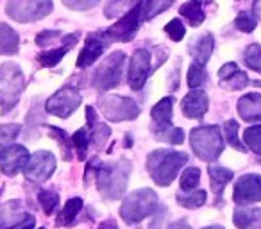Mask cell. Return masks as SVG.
Returning <instances> with one entry per match:
<instances>
[{"mask_svg":"<svg viewBox=\"0 0 261 229\" xmlns=\"http://www.w3.org/2000/svg\"><path fill=\"white\" fill-rule=\"evenodd\" d=\"M130 168L133 165L127 160H116L100 165L97 170V188L104 199L118 200L125 193Z\"/></svg>","mask_w":261,"mask_h":229,"instance_id":"1","label":"cell"},{"mask_svg":"<svg viewBox=\"0 0 261 229\" xmlns=\"http://www.w3.org/2000/svg\"><path fill=\"white\" fill-rule=\"evenodd\" d=\"M186 163H188V156L185 152L158 149L147 158V170L158 186H168L177 177V174Z\"/></svg>","mask_w":261,"mask_h":229,"instance_id":"2","label":"cell"},{"mask_svg":"<svg viewBox=\"0 0 261 229\" xmlns=\"http://www.w3.org/2000/svg\"><path fill=\"white\" fill-rule=\"evenodd\" d=\"M156 211H158V195L150 188H140L135 190V192H130L123 199L122 208H120L122 220L129 225L138 224L143 218L154 215Z\"/></svg>","mask_w":261,"mask_h":229,"instance_id":"3","label":"cell"},{"mask_svg":"<svg viewBox=\"0 0 261 229\" xmlns=\"http://www.w3.org/2000/svg\"><path fill=\"white\" fill-rule=\"evenodd\" d=\"M25 90V77L16 63H4L0 66V109L9 113Z\"/></svg>","mask_w":261,"mask_h":229,"instance_id":"4","label":"cell"},{"mask_svg":"<svg viewBox=\"0 0 261 229\" xmlns=\"http://www.w3.org/2000/svg\"><path fill=\"white\" fill-rule=\"evenodd\" d=\"M190 143L193 152L202 161L213 163L224 152V138L218 125H202L195 128L190 133Z\"/></svg>","mask_w":261,"mask_h":229,"instance_id":"5","label":"cell"},{"mask_svg":"<svg viewBox=\"0 0 261 229\" xmlns=\"http://www.w3.org/2000/svg\"><path fill=\"white\" fill-rule=\"evenodd\" d=\"M125 54L122 50H115L104 58V61L98 65V68L93 73V86L98 91H108L111 88L118 86V83L122 81L123 75V68H125Z\"/></svg>","mask_w":261,"mask_h":229,"instance_id":"6","label":"cell"},{"mask_svg":"<svg viewBox=\"0 0 261 229\" xmlns=\"http://www.w3.org/2000/svg\"><path fill=\"white\" fill-rule=\"evenodd\" d=\"M6 13L15 22H36L52 13V0H8Z\"/></svg>","mask_w":261,"mask_h":229,"instance_id":"7","label":"cell"},{"mask_svg":"<svg viewBox=\"0 0 261 229\" xmlns=\"http://www.w3.org/2000/svg\"><path fill=\"white\" fill-rule=\"evenodd\" d=\"M100 111L111 122L135 120L140 115V106L136 104V100L129 97L109 95V97H104L100 100Z\"/></svg>","mask_w":261,"mask_h":229,"instance_id":"8","label":"cell"},{"mask_svg":"<svg viewBox=\"0 0 261 229\" xmlns=\"http://www.w3.org/2000/svg\"><path fill=\"white\" fill-rule=\"evenodd\" d=\"M81 100H83V98H81L79 90L68 84V86L56 91V93L45 102V111H47L48 115H54V117L68 118L81 106Z\"/></svg>","mask_w":261,"mask_h":229,"instance_id":"9","label":"cell"},{"mask_svg":"<svg viewBox=\"0 0 261 229\" xmlns=\"http://www.w3.org/2000/svg\"><path fill=\"white\" fill-rule=\"evenodd\" d=\"M142 22V2H140V4H136L130 11H127L115 26L109 27L104 33L109 38V41H130L136 36Z\"/></svg>","mask_w":261,"mask_h":229,"instance_id":"10","label":"cell"},{"mask_svg":"<svg viewBox=\"0 0 261 229\" xmlns=\"http://www.w3.org/2000/svg\"><path fill=\"white\" fill-rule=\"evenodd\" d=\"M152 70V56L147 48H138L129 59V70H127V83L130 90H142L147 83V77Z\"/></svg>","mask_w":261,"mask_h":229,"instance_id":"11","label":"cell"},{"mask_svg":"<svg viewBox=\"0 0 261 229\" xmlns=\"http://www.w3.org/2000/svg\"><path fill=\"white\" fill-rule=\"evenodd\" d=\"M56 165L58 163H56L54 154L48 150H38L29 158L25 168H23V174L31 183H43L54 174Z\"/></svg>","mask_w":261,"mask_h":229,"instance_id":"12","label":"cell"},{"mask_svg":"<svg viewBox=\"0 0 261 229\" xmlns=\"http://www.w3.org/2000/svg\"><path fill=\"white\" fill-rule=\"evenodd\" d=\"M25 225H34V217L27 213L22 200L0 204V229H20Z\"/></svg>","mask_w":261,"mask_h":229,"instance_id":"13","label":"cell"},{"mask_svg":"<svg viewBox=\"0 0 261 229\" xmlns=\"http://www.w3.org/2000/svg\"><path fill=\"white\" fill-rule=\"evenodd\" d=\"M232 199L238 206H249V204L261 200V175L257 174H243L234 183Z\"/></svg>","mask_w":261,"mask_h":229,"instance_id":"14","label":"cell"},{"mask_svg":"<svg viewBox=\"0 0 261 229\" xmlns=\"http://www.w3.org/2000/svg\"><path fill=\"white\" fill-rule=\"evenodd\" d=\"M108 45H109V38L106 36L104 31L88 34L86 41H84V48L81 50L79 58H77V66H79V68H88V66H91L102 54H104Z\"/></svg>","mask_w":261,"mask_h":229,"instance_id":"15","label":"cell"},{"mask_svg":"<svg viewBox=\"0 0 261 229\" xmlns=\"http://www.w3.org/2000/svg\"><path fill=\"white\" fill-rule=\"evenodd\" d=\"M29 152L23 145H11L0 154V170L6 175H16L29 161Z\"/></svg>","mask_w":261,"mask_h":229,"instance_id":"16","label":"cell"},{"mask_svg":"<svg viewBox=\"0 0 261 229\" xmlns=\"http://www.w3.org/2000/svg\"><path fill=\"white\" fill-rule=\"evenodd\" d=\"M207 108H210V98H207L206 91L199 90V88L190 91L181 102L182 113L188 118H202L206 115Z\"/></svg>","mask_w":261,"mask_h":229,"instance_id":"17","label":"cell"},{"mask_svg":"<svg viewBox=\"0 0 261 229\" xmlns=\"http://www.w3.org/2000/svg\"><path fill=\"white\" fill-rule=\"evenodd\" d=\"M218 79H220V86L225 90H243L247 84L250 83L249 75L238 68L236 63H225L220 70H218Z\"/></svg>","mask_w":261,"mask_h":229,"instance_id":"18","label":"cell"},{"mask_svg":"<svg viewBox=\"0 0 261 229\" xmlns=\"http://www.w3.org/2000/svg\"><path fill=\"white\" fill-rule=\"evenodd\" d=\"M172 109H174V98L165 97L152 108V122H154V135L167 131L172 128Z\"/></svg>","mask_w":261,"mask_h":229,"instance_id":"19","label":"cell"},{"mask_svg":"<svg viewBox=\"0 0 261 229\" xmlns=\"http://www.w3.org/2000/svg\"><path fill=\"white\" fill-rule=\"evenodd\" d=\"M238 115L245 122H261V95L247 93L238 100Z\"/></svg>","mask_w":261,"mask_h":229,"instance_id":"20","label":"cell"},{"mask_svg":"<svg viewBox=\"0 0 261 229\" xmlns=\"http://www.w3.org/2000/svg\"><path fill=\"white\" fill-rule=\"evenodd\" d=\"M215 48V38L211 33H206L202 36H199L197 40H193L188 47V52L192 54L193 61L199 63V65H206L210 61L211 54H213Z\"/></svg>","mask_w":261,"mask_h":229,"instance_id":"21","label":"cell"},{"mask_svg":"<svg viewBox=\"0 0 261 229\" xmlns=\"http://www.w3.org/2000/svg\"><path fill=\"white\" fill-rule=\"evenodd\" d=\"M75 43H77V36H75V34L63 36V45H61V47L52 48V50H47V52H41V54L38 56V63H40L41 66H47V68H50V66H56L63 58H65L66 52L72 50V48L75 47Z\"/></svg>","mask_w":261,"mask_h":229,"instance_id":"22","label":"cell"},{"mask_svg":"<svg viewBox=\"0 0 261 229\" xmlns=\"http://www.w3.org/2000/svg\"><path fill=\"white\" fill-rule=\"evenodd\" d=\"M20 48V38L13 27L0 23V56H13Z\"/></svg>","mask_w":261,"mask_h":229,"instance_id":"23","label":"cell"},{"mask_svg":"<svg viewBox=\"0 0 261 229\" xmlns=\"http://www.w3.org/2000/svg\"><path fill=\"white\" fill-rule=\"evenodd\" d=\"M207 172H210L211 190H213L215 195H222V193H224L225 185L234 177V172H231L229 168L218 167V165H211Z\"/></svg>","mask_w":261,"mask_h":229,"instance_id":"24","label":"cell"},{"mask_svg":"<svg viewBox=\"0 0 261 229\" xmlns=\"http://www.w3.org/2000/svg\"><path fill=\"white\" fill-rule=\"evenodd\" d=\"M81 210H83V199H79V197L70 199L68 202L65 204V208L61 210V213L58 215V218H56V225H58V227L70 225L77 218Z\"/></svg>","mask_w":261,"mask_h":229,"instance_id":"25","label":"cell"},{"mask_svg":"<svg viewBox=\"0 0 261 229\" xmlns=\"http://www.w3.org/2000/svg\"><path fill=\"white\" fill-rule=\"evenodd\" d=\"M179 13H181V16H185L188 20V23L192 27H199L204 22V18H206V13H204L202 6H200V0H190V2L182 4Z\"/></svg>","mask_w":261,"mask_h":229,"instance_id":"26","label":"cell"},{"mask_svg":"<svg viewBox=\"0 0 261 229\" xmlns=\"http://www.w3.org/2000/svg\"><path fill=\"white\" fill-rule=\"evenodd\" d=\"M140 2L142 0H108L104 6V16L111 20L120 15H125L127 11H130Z\"/></svg>","mask_w":261,"mask_h":229,"instance_id":"27","label":"cell"},{"mask_svg":"<svg viewBox=\"0 0 261 229\" xmlns=\"http://www.w3.org/2000/svg\"><path fill=\"white\" fill-rule=\"evenodd\" d=\"M207 193L204 190H190V192H179L177 193V202L179 206L188 208V210H195L206 204Z\"/></svg>","mask_w":261,"mask_h":229,"instance_id":"28","label":"cell"},{"mask_svg":"<svg viewBox=\"0 0 261 229\" xmlns=\"http://www.w3.org/2000/svg\"><path fill=\"white\" fill-rule=\"evenodd\" d=\"M175 0H145L142 2V20H152L154 16L167 11Z\"/></svg>","mask_w":261,"mask_h":229,"instance_id":"29","label":"cell"},{"mask_svg":"<svg viewBox=\"0 0 261 229\" xmlns=\"http://www.w3.org/2000/svg\"><path fill=\"white\" fill-rule=\"evenodd\" d=\"M45 120V115L41 113V108L38 106V102H34L33 108H31L29 115H27V131H25V138L27 140H33L38 136V129L41 128Z\"/></svg>","mask_w":261,"mask_h":229,"instance_id":"30","label":"cell"},{"mask_svg":"<svg viewBox=\"0 0 261 229\" xmlns=\"http://www.w3.org/2000/svg\"><path fill=\"white\" fill-rule=\"evenodd\" d=\"M48 135L56 140V143H59V149H61L63 160L70 161L72 160V138L63 131L61 128H48Z\"/></svg>","mask_w":261,"mask_h":229,"instance_id":"31","label":"cell"},{"mask_svg":"<svg viewBox=\"0 0 261 229\" xmlns=\"http://www.w3.org/2000/svg\"><path fill=\"white\" fill-rule=\"evenodd\" d=\"M243 63H245L250 70L261 73V45L259 43H250L249 47L243 50Z\"/></svg>","mask_w":261,"mask_h":229,"instance_id":"32","label":"cell"},{"mask_svg":"<svg viewBox=\"0 0 261 229\" xmlns=\"http://www.w3.org/2000/svg\"><path fill=\"white\" fill-rule=\"evenodd\" d=\"M109 136H111V129H109L106 124H100V122H95V124L91 125L90 142H91V145H93L97 150H100L102 147L106 145V142H108Z\"/></svg>","mask_w":261,"mask_h":229,"instance_id":"33","label":"cell"},{"mask_svg":"<svg viewBox=\"0 0 261 229\" xmlns=\"http://www.w3.org/2000/svg\"><path fill=\"white\" fill-rule=\"evenodd\" d=\"M243 143L254 154L261 156V125H252L243 133Z\"/></svg>","mask_w":261,"mask_h":229,"instance_id":"34","label":"cell"},{"mask_svg":"<svg viewBox=\"0 0 261 229\" xmlns=\"http://www.w3.org/2000/svg\"><path fill=\"white\" fill-rule=\"evenodd\" d=\"M224 135H225V142L232 147V149L240 150V152H245L247 147L240 142L238 138V122L236 120H227L224 124Z\"/></svg>","mask_w":261,"mask_h":229,"instance_id":"35","label":"cell"},{"mask_svg":"<svg viewBox=\"0 0 261 229\" xmlns=\"http://www.w3.org/2000/svg\"><path fill=\"white\" fill-rule=\"evenodd\" d=\"M18 135H20V125L18 124L0 125V154L4 152L8 147L13 145V142H15Z\"/></svg>","mask_w":261,"mask_h":229,"instance_id":"36","label":"cell"},{"mask_svg":"<svg viewBox=\"0 0 261 229\" xmlns=\"http://www.w3.org/2000/svg\"><path fill=\"white\" fill-rule=\"evenodd\" d=\"M38 200H40V206L45 211V215H52L59 204V193L54 190H41L38 193Z\"/></svg>","mask_w":261,"mask_h":229,"instance_id":"37","label":"cell"},{"mask_svg":"<svg viewBox=\"0 0 261 229\" xmlns=\"http://www.w3.org/2000/svg\"><path fill=\"white\" fill-rule=\"evenodd\" d=\"M186 81H188V86L193 88V90H197L199 86H202V84L207 81V73H206V70H204V66L199 65V63L190 65Z\"/></svg>","mask_w":261,"mask_h":229,"instance_id":"38","label":"cell"},{"mask_svg":"<svg viewBox=\"0 0 261 229\" xmlns=\"http://www.w3.org/2000/svg\"><path fill=\"white\" fill-rule=\"evenodd\" d=\"M88 143H90V136H88L86 129H79L72 135V145L77 150V158L79 160H86L88 154Z\"/></svg>","mask_w":261,"mask_h":229,"instance_id":"39","label":"cell"},{"mask_svg":"<svg viewBox=\"0 0 261 229\" xmlns=\"http://www.w3.org/2000/svg\"><path fill=\"white\" fill-rule=\"evenodd\" d=\"M200 181V170L195 167H190L182 172L181 175V190L182 192H190V190H195V186Z\"/></svg>","mask_w":261,"mask_h":229,"instance_id":"40","label":"cell"},{"mask_svg":"<svg viewBox=\"0 0 261 229\" xmlns=\"http://www.w3.org/2000/svg\"><path fill=\"white\" fill-rule=\"evenodd\" d=\"M256 18H254L250 13H240L238 16H236L234 20V26L238 31H242V33H252L254 29H256Z\"/></svg>","mask_w":261,"mask_h":229,"instance_id":"41","label":"cell"},{"mask_svg":"<svg viewBox=\"0 0 261 229\" xmlns=\"http://www.w3.org/2000/svg\"><path fill=\"white\" fill-rule=\"evenodd\" d=\"M165 33L170 36V40H174V41H181L182 38H185V33H186V29H185V26H182V22L179 18H174V20H170V22L165 26Z\"/></svg>","mask_w":261,"mask_h":229,"instance_id":"42","label":"cell"},{"mask_svg":"<svg viewBox=\"0 0 261 229\" xmlns=\"http://www.w3.org/2000/svg\"><path fill=\"white\" fill-rule=\"evenodd\" d=\"M160 140H165V142L168 143H174V145H179V143L185 142V131L179 128H170L167 129V131L160 133V135H156Z\"/></svg>","mask_w":261,"mask_h":229,"instance_id":"43","label":"cell"},{"mask_svg":"<svg viewBox=\"0 0 261 229\" xmlns=\"http://www.w3.org/2000/svg\"><path fill=\"white\" fill-rule=\"evenodd\" d=\"M63 4L75 11H88L98 4V0H63Z\"/></svg>","mask_w":261,"mask_h":229,"instance_id":"44","label":"cell"},{"mask_svg":"<svg viewBox=\"0 0 261 229\" xmlns=\"http://www.w3.org/2000/svg\"><path fill=\"white\" fill-rule=\"evenodd\" d=\"M58 38H63L61 33H58V31H41L36 36V45H40V47H48V45L54 43Z\"/></svg>","mask_w":261,"mask_h":229,"instance_id":"45","label":"cell"},{"mask_svg":"<svg viewBox=\"0 0 261 229\" xmlns=\"http://www.w3.org/2000/svg\"><path fill=\"white\" fill-rule=\"evenodd\" d=\"M249 215V227L261 229V208H247Z\"/></svg>","mask_w":261,"mask_h":229,"instance_id":"46","label":"cell"},{"mask_svg":"<svg viewBox=\"0 0 261 229\" xmlns=\"http://www.w3.org/2000/svg\"><path fill=\"white\" fill-rule=\"evenodd\" d=\"M165 213H167V208L161 206L160 211L156 213V217H154V220L150 222V227L149 229H161V222H163V218H165Z\"/></svg>","mask_w":261,"mask_h":229,"instance_id":"47","label":"cell"},{"mask_svg":"<svg viewBox=\"0 0 261 229\" xmlns=\"http://www.w3.org/2000/svg\"><path fill=\"white\" fill-rule=\"evenodd\" d=\"M86 117H88V128H91V125L97 122V115H95V109L91 108V106L86 108Z\"/></svg>","mask_w":261,"mask_h":229,"instance_id":"48","label":"cell"},{"mask_svg":"<svg viewBox=\"0 0 261 229\" xmlns=\"http://www.w3.org/2000/svg\"><path fill=\"white\" fill-rule=\"evenodd\" d=\"M98 229H118V225H116V222L113 218H108V220L98 224Z\"/></svg>","mask_w":261,"mask_h":229,"instance_id":"49","label":"cell"},{"mask_svg":"<svg viewBox=\"0 0 261 229\" xmlns=\"http://www.w3.org/2000/svg\"><path fill=\"white\" fill-rule=\"evenodd\" d=\"M168 229H192V227H190V224L186 220H175L172 222Z\"/></svg>","mask_w":261,"mask_h":229,"instance_id":"50","label":"cell"},{"mask_svg":"<svg viewBox=\"0 0 261 229\" xmlns=\"http://www.w3.org/2000/svg\"><path fill=\"white\" fill-rule=\"evenodd\" d=\"M204 229H224L222 225H210V227H204Z\"/></svg>","mask_w":261,"mask_h":229,"instance_id":"51","label":"cell"},{"mask_svg":"<svg viewBox=\"0 0 261 229\" xmlns=\"http://www.w3.org/2000/svg\"><path fill=\"white\" fill-rule=\"evenodd\" d=\"M34 225H25V227H20V229H33Z\"/></svg>","mask_w":261,"mask_h":229,"instance_id":"52","label":"cell"},{"mask_svg":"<svg viewBox=\"0 0 261 229\" xmlns=\"http://www.w3.org/2000/svg\"><path fill=\"white\" fill-rule=\"evenodd\" d=\"M41 229H45V227H41Z\"/></svg>","mask_w":261,"mask_h":229,"instance_id":"53","label":"cell"}]
</instances>
